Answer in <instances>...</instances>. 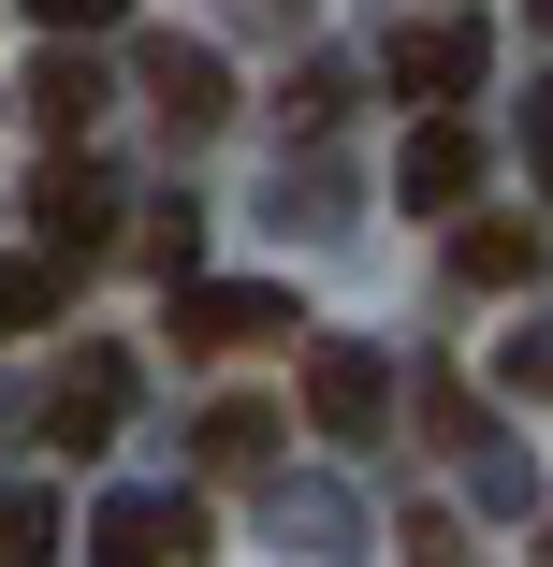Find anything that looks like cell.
Returning a JSON list of instances; mask_svg holds the SVG:
<instances>
[{
	"instance_id": "6",
	"label": "cell",
	"mask_w": 553,
	"mask_h": 567,
	"mask_svg": "<svg viewBox=\"0 0 553 567\" xmlns=\"http://www.w3.org/2000/svg\"><path fill=\"white\" fill-rule=\"evenodd\" d=\"M30 218H44V262H88V248H102V218H117V175H102L88 146H59L44 189H30Z\"/></svg>"
},
{
	"instance_id": "15",
	"label": "cell",
	"mask_w": 553,
	"mask_h": 567,
	"mask_svg": "<svg viewBox=\"0 0 553 567\" xmlns=\"http://www.w3.org/2000/svg\"><path fill=\"white\" fill-rule=\"evenodd\" d=\"M336 102H350V73H336V59H306V73H291V132H336Z\"/></svg>"
},
{
	"instance_id": "2",
	"label": "cell",
	"mask_w": 553,
	"mask_h": 567,
	"mask_svg": "<svg viewBox=\"0 0 553 567\" xmlns=\"http://www.w3.org/2000/svg\"><path fill=\"white\" fill-rule=\"evenodd\" d=\"M481 59H495V30L481 16H422V30H393V102H422V117H452V102L481 87Z\"/></svg>"
},
{
	"instance_id": "10",
	"label": "cell",
	"mask_w": 553,
	"mask_h": 567,
	"mask_svg": "<svg viewBox=\"0 0 553 567\" xmlns=\"http://www.w3.org/2000/svg\"><path fill=\"white\" fill-rule=\"evenodd\" d=\"M452 262H467V291H524V277H539V218H481Z\"/></svg>"
},
{
	"instance_id": "11",
	"label": "cell",
	"mask_w": 553,
	"mask_h": 567,
	"mask_svg": "<svg viewBox=\"0 0 553 567\" xmlns=\"http://www.w3.org/2000/svg\"><path fill=\"white\" fill-rule=\"evenodd\" d=\"M59 306H73V262H44V248L0 262V334H30V320H59Z\"/></svg>"
},
{
	"instance_id": "12",
	"label": "cell",
	"mask_w": 553,
	"mask_h": 567,
	"mask_svg": "<svg viewBox=\"0 0 553 567\" xmlns=\"http://www.w3.org/2000/svg\"><path fill=\"white\" fill-rule=\"evenodd\" d=\"M263 451H277V408H204V466H263Z\"/></svg>"
},
{
	"instance_id": "14",
	"label": "cell",
	"mask_w": 553,
	"mask_h": 567,
	"mask_svg": "<svg viewBox=\"0 0 553 567\" xmlns=\"http://www.w3.org/2000/svg\"><path fill=\"white\" fill-rule=\"evenodd\" d=\"M146 262H161V291L204 262V218H190V204H161V218H146Z\"/></svg>"
},
{
	"instance_id": "5",
	"label": "cell",
	"mask_w": 553,
	"mask_h": 567,
	"mask_svg": "<svg viewBox=\"0 0 553 567\" xmlns=\"http://www.w3.org/2000/svg\"><path fill=\"white\" fill-rule=\"evenodd\" d=\"M117 422H132V350H73L44 393V451H102Z\"/></svg>"
},
{
	"instance_id": "7",
	"label": "cell",
	"mask_w": 553,
	"mask_h": 567,
	"mask_svg": "<svg viewBox=\"0 0 553 567\" xmlns=\"http://www.w3.org/2000/svg\"><path fill=\"white\" fill-rule=\"evenodd\" d=\"M393 189H408V218H452V204L481 189V132H467V117H422L408 161H393Z\"/></svg>"
},
{
	"instance_id": "8",
	"label": "cell",
	"mask_w": 553,
	"mask_h": 567,
	"mask_svg": "<svg viewBox=\"0 0 553 567\" xmlns=\"http://www.w3.org/2000/svg\"><path fill=\"white\" fill-rule=\"evenodd\" d=\"M146 102L175 132H218L234 117V73H218V44H146Z\"/></svg>"
},
{
	"instance_id": "1",
	"label": "cell",
	"mask_w": 553,
	"mask_h": 567,
	"mask_svg": "<svg viewBox=\"0 0 553 567\" xmlns=\"http://www.w3.org/2000/svg\"><path fill=\"white\" fill-rule=\"evenodd\" d=\"M306 422L336 436V451H365V436L393 422V350H365V334H320V350H306Z\"/></svg>"
},
{
	"instance_id": "9",
	"label": "cell",
	"mask_w": 553,
	"mask_h": 567,
	"mask_svg": "<svg viewBox=\"0 0 553 567\" xmlns=\"http://www.w3.org/2000/svg\"><path fill=\"white\" fill-rule=\"evenodd\" d=\"M30 117H44V161H59V146H88V117H102V73L44 44V59H30Z\"/></svg>"
},
{
	"instance_id": "17",
	"label": "cell",
	"mask_w": 553,
	"mask_h": 567,
	"mask_svg": "<svg viewBox=\"0 0 553 567\" xmlns=\"http://www.w3.org/2000/svg\"><path fill=\"white\" fill-rule=\"evenodd\" d=\"M30 16H44V30H117L132 0H30Z\"/></svg>"
},
{
	"instance_id": "4",
	"label": "cell",
	"mask_w": 553,
	"mask_h": 567,
	"mask_svg": "<svg viewBox=\"0 0 553 567\" xmlns=\"http://www.w3.org/2000/svg\"><path fill=\"white\" fill-rule=\"evenodd\" d=\"M263 334H306L291 291H248V277H175V350H263Z\"/></svg>"
},
{
	"instance_id": "3",
	"label": "cell",
	"mask_w": 553,
	"mask_h": 567,
	"mask_svg": "<svg viewBox=\"0 0 553 567\" xmlns=\"http://www.w3.org/2000/svg\"><path fill=\"white\" fill-rule=\"evenodd\" d=\"M190 553H204L190 495H102L88 509V567H190Z\"/></svg>"
},
{
	"instance_id": "18",
	"label": "cell",
	"mask_w": 553,
	"mask_h": 567,
	"mask_svg": "<svg viewBox=\"0 0 553 567\" xmlns=\"http://www.w3.org/2000/svg\"><path fill=\"white\" fill-rule=\"evenodd\" d=\"M277 16H306V0H277Z\"/></svg>"
},
{
	"instance_id": "16",
	"label": "cell",
	"mask_w": 553,
	"mask_h": 567,
	"mask_svg": "<svg viewBox=\"0 0 553 567\" xmlns=\"http://www.w3.org/2000/svg\"><path fill=\"white\" fill-rule=\"evenodd\" d=\"M408 567H467V524H452V509H422V524H408Z\"/></svg>"
},
{
	"instance_id": "13",
	"label": "cell",
	"mask_w": 553,
	"mask_h": 567,
	"mask_svg": "<svg viewBox=\"0 0 553 567\" xmlns=\"http://www.w3.org/2000/svg\"><path fill=\"white\" fill-rule=\"evenodd\" d=\"M59 553V495H0V567H44Z\"/></svg>"
}]
</instances>
